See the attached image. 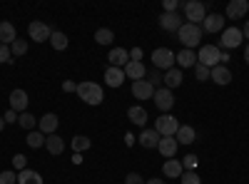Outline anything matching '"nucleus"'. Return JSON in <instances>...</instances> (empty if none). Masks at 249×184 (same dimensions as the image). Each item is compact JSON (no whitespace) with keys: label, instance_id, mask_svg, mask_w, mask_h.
Here are the masks:
<instances>
[{"label":"nucleus","instance_id":"nucleus-1","mask_svg":"<svg viewBox=\"0 0 249 184\" xmlns=\"http://www.w3.org/2000/svg\"><path fill=\"white\" fill-rule=\"evenodd\" d=\"M77 97L85 102V105L97 107V105H102V100H105V92H102V87L97 83L85 80V83H77Z\"/></svg>","mask_w":249,"mask_h":184},{"label":"nucleus","instance_id":"nucleus-2","mask_svg":"<svg viewBox=\"0 0 249 184\" xmlns=\"http://www.w3.org/2000/svg\"><path fill=\"white\" fill-rule=\"evenodd\" d=\"M179 35V43L187 48V50H192L199 45V40H202V25H192V23H182V28L177 30Z\"/></svg>","mask_w":249,"mask_h":184},{"label":"nucleus","instance_id":"nucleus-3","mask_svg":"<svg viewBox=\"0 0 249 184\" xmlns=\"http://www.w3.org/2000/svg\"><path fill=\"white\" fill-rule=\"evenodd\" d=\"M177 130H179V122H177V117H172L170 112H167V115H160V117L155 119V132H157L160 137H175Z\"/></svg>","mask_w":249,"mask_h":184},{"label":"nucleus","instance_id":"nucleus-4","mask_svg":"<svg viewBox=\"0 0 249 184\" xmlns=\"http://www.w3.org/2000/svg\"><path fill=\"white\" fill-rule=\"evenodd\" d=\"M184 17L190 20L192 25H202L207 17V5L199 3V0H187L184 3Z\"/></svg>","mask_w":249,"mask_h":184},{"label":"nucleus","instance_id":"nucleus-5","mask_svg":"<svg viewBox=\"0 0 249 184\" xmlns=\"http://www.w3.org/2000/svg\"><path fill=\"white\" fill-rule=\"evenodd\" d=\"M152 65H155V70H164V72H167V70H172L175 67V52L170 50V48H157L155 52H152Z\"/></svg>","mask_w":249,"mask_h":184},{"label":"nucleus","instance_id":"nucleus-6","mask_svg":"<svg viewBox=\"0 0 249 184\" xmlns=\"http://www.w3.org/2000/svg\"><path fill=\"white\" fill-rule=\"evenodd\" d=\"M219 57H222L219 45H204V48H199V52H197V63L212 70V67L219 65Z\"/></svg>","mask_w":249,"mask_h":184},{"label":"nucleus","instance_id":"nucleus-7","mask_svg":"<svg viewBox=\"0 0 249 184\" xmlns=\"http://www.w3.org/2000/svg\"><path fill=\"white\" fill-rule=\"evenodd\" d=\"M242 40H244V35H242V28H224L222 30V40H219V50H234V48H239L242 45Z\"/></svg>","mask_w":249,"mask_h":184},{"label":"nucleus","instance_id":"nucleus-8","mask_svg":"<svg viewBox=\"0 0 249 184\" xmlns=\"http://www.w3.org/2000/svg\"><path fill=\"white\" fill-rule=\"evenodd\" d=\"M28 35L30 40H35V43H50V35H53V28L48 23H43V20H33V23L28 25Z\"/></svg>","mask_w":249,"mask_h":184},{"label":"nucleus","instance_id":"nucleus-9","mask_svg":"<svg viewBox=\"0 0 249 184\" xmlns=\"http://www.w3.org/2000/svg\"><path fill=\"white\" fill-rule=\"evenodd\" d=\"M155 105H157V110L162 112V115H167L172 107H175V95H172V90H167V87H160V90H155Z\"/></svg>","mask_w":249,"mask_h":184},{"label":"nucleus","instance_id":"nucleus-10","mask_svg":"<svg viewBox=\"0 0 249 184\" xmlns=\"http://www.w3.org/2000/svg\"><path fill=\"white\" fill-rule=\"evenodd\" d=\"M249 13V0H230L224 8V15L230 20H242Z\"/></svg>","mask_w":249,"mask_h":184},{"label":"nucleus","instance_id":"nucleus-11","mask_svg":"<svg viewBox=\"0 0 249 184\" xmlns=\"http://www.w3.org/2000/svg\"><path fill=\"white\" fill-rule=\"evenodd\" d=\"M57 127H60V117H57L55 112H45L43 117L37 119V130L43 132L45 137H48V134H55Z\"/></svg>","mask_w":249,"mask_h":184},{"label":"nucleus","instance_id":"nucleus-12","mask_svg":"<svg viewBox=\"0 0 249 184\" xmlns=\"http://www.w3.org/2000/svg\"><path fill=\"white\" fill-rule=\"evenodd\" d=\"M10 110H15L18 115H23V112H28V102H30V97H28V92L25 90H13L10 92Z\"/></svg>","mask_w":249,"mask_h":184},{"label":"nucleus","instance_id":"nucleus-13","mask_svg":"<svg viewBox=\"0 0 249 184\" xmlns=\"http://www.w3.org/2000/svg\"><path fill=\"white\" fill-rule=\"evenodd\" d=\"M107 63H110V67L124 70V65L130 63V50H124V48H112L110 55H107Z\"/></svg>","mask_w":249,"mask_h":184},{"label":"nucleus","instance_id":"nucleus-14","mask_svg":"<svg viewBox=\"0 0 249 184\" xmlns=\"http://www.w3.org/2000/svg\"><path fill=\"white\" fill-rule=\"evenodd\" d=\"M160 28L167 30V33H177V30L182 28L179 13H162V15H160Z\"/></svg>","mask_w":249,"mask_h":184},{"label":"nucleus","instance_id":"nucleus-15","mask_svg":"<svg viewBox=\"0 0 249 184\" xmlns=\"http://www.w3.org/2000/svg\"><path fill=\"white\" fill-rule=\"evenodd\" d=\"M204 33H210V35H214V33H222L224 30V15H219V13H207V17H204Z\"/></svg>","mask_w":249,"mask_h":184},{"label":"nucleus","instance_id":"nucleus-16","mask_svg":"<svg viewBox=\"0 0 249 184\" xmlns=\"http://www.w3.org/2000/svg\"><path fill=\"white\" fill-rule=\"evenodd\" d=\"M132 97L135 100H152L155 87L147 83V80H137V83H132Z\"/></svg>","mask_w":249,"mask_h":184},{"label":"nucleus","instance_id":"nucleus-17","mask_svg":"<svg viewBox=\"0 0 249 184\" xmlns=\"http://www.w3.org/2000/svg\"><path fill=\"white\" fill-rule=\"evenodd\" d=\"M127 119L132 122V125H137V127H142V130H144V125H147L150 115H147V110H144L142 105H132V107L127 110Z\"/></svg>","mask_w":249,"mask_h":184},{"label":"nucleus","instance_id":"nucleus-18","mask_svg":"<svg viewBox=\"0 0 249 184\" xmlns=\"http://www.w3.org/2000/svg\"><path fill=\"white\" fill-rule=\"evenodd\" d=\"M175 65L179 67V70H187V67H195L197 65V52L195 50H182V52H177L175 55Z\"/></svg>","mask_w":249,"mask_h":184},{"label":"nucleus","instance_id":"nucleus-19","mask_svg":"<svg viewBox=\"0 0 249 184\" xmlns=\"http://www.w3.org/2000/svg\"><path fill=\"white\" fill-rule=\"evenodd\" d=\"M105 85L112 87V90L122 87V85H124V70H120V67H107V70H105Z\"/></svg>","mask_w":249,"mask_h":184},{"label":"nucleus","instance_id":"nucleus-20","mask_svg":"<svg viewBox=\"0 0 249 184\" xmlns=\"http://www.w3.org/2000/svg\"><path fill=\"white\" fill-rule=\"evenodd\" d=\"M177 139L175 137H162L160 139V145H157V150H160V154L164 157V159H175V154H177Z\"/></svg>","mask_w":249,"mask_h":184},{"label":"nucleus","instance_id":"nucleus-21","mask_svg":"<svg viewBox=\"0 0 249 184\" xmlns=\"http://www.w3.org/2000/svg\"><path fill=\"white\" fill-rule=\"evenodd\" d=\"M124 77L127 80H132V83H137V80H144L147 77V70H144V63H130L124 65Z\"/></svg>","mask_w":249,"mask_h":184},{"label":"nucleus","instance_id":"nucleus-22","mask_svg":"<svg viewBox=\"0 0 249 184\" xmlns=\"http://www.w3.org/2000/svg\"><path fill=\"white\" fill-rule=\"evenodd\" d=\"M18 40V33H15V25L13 23H8V20H3V23H0V45H13Z\"/></svg>","mask_w":249,"mask_h":184},{"label":"nucleus","instance_id":"nucleus-23","mask_svg":"<svg viewBox=\"0 0 249 184\" xmlns=\"http://www.w3.org/2000/svg\"><path fill=\"white\" fill-rule=\"evenodd\" d=\"M160 139H162V137L155 132V127H152V130H142V134L137 137V142H140V145H142L144 150H157Z\"/></svg>","mask_w":249,"mask_h":184},{"label":"nucleus","instance_id":"nucleus-24","mask_svg":"<svg viewBox=\"0 0 249 184\" xmlns=\"http://www.w3.org/2000/svg\"><path fill=\"white\" fill-rule=\"evenodd\" d=\"M210 80H214L217 85H230L232 83V70L227 67V65H217V67H212Z\"/></svg>","mask_w":249,"mask_h":184},{"label":"nucleus","instance_id":"nucleus-25","mask_svg":"<svg viewBox=\"0 0 249 184\" xmlns=\"http://www.w3.org/2000/svg\"><path fill=\"white\" fill-rule=\"evenodd\" d=\"M162 172L167 179H179L184 167H182V162L179 159H164V165H162Z\"/></svg>","mask_w":249,"mask_h":184},{"label":"nucleus","instance_id":"nucleus-26","mask_svg":"<svg viewBox=\"0 0 249 184\" xmlns=\"http://www.w3.org/2000/svg\"><path fill=\"white\" fill-rule=\"evenodd\" d=\"M45 150H48L53 157L62 154V150H65V139H62L57 132H55V134H48V137H45Z\"/></svg>","mask_w":249,"mask_h":184},{"label":"nucleus","instance_id":"nucleus-27","mask_svg":"<svg viewBox=\"0 0 249 184\" xmlns=\"http://www.w3.org/2000/svg\"><path fill=\"white\" fill-rule=\"evenodd\" d=\"M175 139H177V145H192V142L197 139V132H195V127H190V125H179Z\"/></svg>","mask_w":249,"mask_h":184},{"label":"nucleus","instance_id":"nucleus-28","mask_svg":"<svg viewBox=\"0 0 249 184\" xmlns=\"http://www.w3.org/2000/svg\"><path fill=\"white\" fill-rule=\"evenodd\" d=\"M162 85L167 87V90H175V87H179V85H182V70H179V67H172V70H167V72H164Z\"/></svg>","mask_w":249,"mask_h":184},{"label":"nucleus","instance_id":"nucleus-29","mask_svg":"<svg viewBox=\"0 0 249 184\" xmlns=\"http://www.w3.org/2000/svg\"><path fill=\"white\" fill-rule=\"evenodd\" d=\"M18 184H45V179L35 169H23V172H18Z\"/></svg>","mask_w":249,"mask_h":184},{"label":"nucleus","instance_id":"nucleus-30","mask_svg":"<svg viewBox=\"0 0 249 184\" xmlns=\"http://www.w3.org/2000/svg\"><path fill=\"white\" fill-rule=\"evenodd\" d=\"M70 147H72V152H75V154H82V152H88V150L92 147V139H90V137H85V134H75V137H72V142H70Z\"/></svg>","mask_w":249,"mask_h":184},{"label":"nucleus","instance_id":"nucleus-31","mask_svg":"<svg viewBox=\"0 0 249 184\" xmlns=\"http://www.w3.org/2000/svg\"><path fill=\"white\" fill-rule=\"evenodd\" d=\"M50 45H53V50H68V45H70V40H68V35L65 33H60V30H53V35H50Z\"/></svg>","mask_w":249,"mask_h":184},{"label":"nucleus","instance_id":"nucleus-32","mask_svg":"<svg viewBox=\"0 0 249 184\" xmlns=\"http://www.w3.org/2000/svg\"><path fill=\"white\" fill-rule=\"evenodd\" d=\"M95 43H97V45H112V43H115V33H112L110 28H100V30L95 33Z\"/></svg>","mask_w":249,"mask_h":184},{"label":"nucleus","instance_id":"nucleus-33","mask_svg":"<svg viewBox=\"0 0 249 184\" xmlns=\"http://www.w3.org/2000/svg\"><path fill=\"white\" fill-rule=\"evenodd\" d=\"M28 147H33V150L45 147V134L40 132V130H33V132H28Z\"/></svg>","mask_w":249,"mask_h":184},{"label":"nucleus","instance_id":"nucleus-34","mask_svg":"<svg viewBox=\"0 0 249 184\" xmlns=\"http://www.w3.org/2000/svg\"><path fill=\"white\" fill-rule=\"evenodd\" d=\"M18 125L23 130H28V132H33L35 125H37V117H33L30 112H23V115H18Z\"/></svg>","mask_w":249,"mask_h":184},{"label":"nucleus","instance_id":"nucleus-35","mask_svg":"<svg viewBox=\"0 0 249 184\" xmlns=\"http://www.w3.org/2000/svg\"><path fill=\"white\" fill-rule=\"evenodd\" d=\"M179 162H182L184 172H195L197 165H199V157H197V154H184V159H179Z\"/></svg>","mask_w":249,"mask_h":184},{"label":"nucleus","instance_id":"nucleus-36","mask_svg":"<svg viewBox=\"0 0 249 184\" xmlns=\"http://www.w3.org/2000/svg\"><path fill=\"white\" fill-rule=\"evenodd\" d=\"M10 52H13V57H23L28 52V40H15L10 45Z\"/></svg>","mask_w":249,"mask_h":184},{"label":"nucleus","instance_id":"nucleus-37","mask_svg":"<svg viewBox=\"0 0 249 184\" xmlns=\"http://www.w3.org/2000/svg\"><path fill=\"white\" fill-rule=\"evenodd\" d=\"M162 80H164V75H162L160 70H152V72L147 75V83H150V85H152L155 90H160V87H164V85H162Z\"/></svg>","mask_w":249,"mask_h":184},{"label":"nucleus","instance_id":"nucleus-38","mask_svg":"<svg viewBox=\"0 0 249 184\" xmlns=\"http://www.w3.org/2000/svg\"><path fill=\"white\" fill-rule=\"evenodd\" d=\"M0 184H18V172H13V169L0 172Z\"/></svg>","mask_w":249,"mask_h":184},{"label":"nucleus","instance_id":"nucleus-39","mask_svg":"<svg viewBox=\"0 0 249 184\" xmlns=\"http://www.w3.org/2000/svg\"><path fill=\"white\" fill-rule=\"evenodd\" d=\"M179 182H182V184H202V179H199L197 172H182Z\"/></svg>","mask_w":249,"mask_h":184},{"label":"nucleus","instance_id":"nucleus-40","mask_svg":"<svg viewBox=\"0 0 249 184\" xmlns=\"http://www.w3.org/2000/svg\"><path fill=\"white\" fill-rule=\"evenodd\" d=\"M210 72H212L210 67H204V65H199V63L195 65V77L199 80V83H204V80H210Z\"/></svg>","mask_w":249,"mask_h":184},{"label":"nucleus","instance_id":"nucleus-41","mask_svg":"<svg viewBox=\"0 0 249 184\" xmlns=\"http://www.w3.org/2000/svg\"><path fill=\"white\" fill-rule=\"evenodd\" d=\"M3 63H8V65L15 63V60H13V52H10L8 45H0V65H3Z\"/></svg>","mask_w":249,"mask_h":184},{"label":"nucleus","instance_id":"nucleus-42","mask_svg":"<svg viewBox=\"0 0 249 184\" xmlns=\"http://www.w3.org/2000/svg\"><path fill=\"white\" fill-rule=\"evenodd\" d=\"M13 167H15L18 172L28 169V157H25V154H15V157H13Z\"/></svg>","mask_w":249,"mask_h":184},{"label":"nucleus","instance_id":"nucleus-43","mask_svg":"<svg viewBox=\"0 0 249 184\" xmlns=\"http://www.w3.org/2000/svg\"><path fill=\"white\" fill-rule=\"evenodd\" d=\"M179 0H162V13H177Z\"/></svg>","mask_w":249,"mask_h":184},{"label":"nucleus","instance_id":"nucleus-44","mask_svg":"<svg viewBox=\"0 0 249 184\" xmlns=\"http://www.w3.org/2000/svg\"><path fill=\"white\" fill-rule=\"evenodd\" d=\"M147 179H144L142 174H137V172H130L127 177H124V184H144Z\"/></svg>","mask_w":249,"mask_h":184},{"label":"nucleus","instance_id":"nucleus-45","mask_svg":"<svg viewBox=\"0 0 249 184\" xmlns=\"http://www.w3.org/2000/svg\"><path fill=\"white\" fill-rule=\"evenodd\" d=\"M62 92H75V95H77V83H72V80H65V83H62Z\"/></svg>","mask_w":249,"mask_h":184},{"label":"nucleus","instance_id":"nucleus-46","mask_svg":"<svg viewBox=\"0 0 249 184\" xmlns=\"http://www.w3.org/2000/svg\"><path fill=\"white\" fill-rule=\"evenodd\" d=\"M130 60H132V63H142V50L140 48H132L130 50Z\"/></svg>","mask_w":249,"mask_h":184},{"label":"nucleus","instance_id":"nucleus-47","mask_svg":"<svg viewBox=\"0 0 249 184\" xmlns=\"http://www.w3.org/2000/svg\"><path fill=\"white\" fill-rule=\"evenodd\" d=\"M3 119H5V125H13V122H18V112L15 110H8Z\"/></svg>","mask_w":249,"mask_h":184},{"label":"nucleus","instance_id":"nucleus-48","mask_svg":"<svg viewBox=\"0 0 249 184\" xmlns=\"http://www.w3.org/2000/svg\"><path fill=\"white\" fill-rule=\"evenodd\" d=\"M144 184H164V179H160V177H152V179H147Z\"/></svg>","mask_w":249,"mask_h":184},{"label":"nucleus","instance_id":"nucleus-49","mask_svg":"<svg viewBox=\"0 0 249 184\" xmlns=\"http://www.w3.org/2000/svg\"><path fill=\"white\" fill-rule=\"evenodd\" d=\"M242 35L249 40V20H247V23H244V30H242Z\"/></svg>","mask_w":249,"mask_h":184},{"label":"nucleus","instance_id":"nucleus-50","mask_svg":"<svg viewBox=\"0 0 249 184\" xmlns=\"http://www.w3.org/2000/svg\"><path fill=\"white\" fill-rule=\"evenodd\" d=\"M244 60H247V65H249V43H247V48H244Z\"/></svg>","mask_w":249,"mask_h":184},{"label":"nucleus","instance_id":"nucleus-51","mask_svg":"<svg viewBox=\"0 0 249 184\" xmlns=\"http://www.w3.org/2000/svg\"><path fill=\"white\" fill-rule=\"evenodd\" d=\"M3 130H5V119H3V117H0V132H3Z\"/></svg>","mask_w":249,"mask_h":184}]
</instances>
